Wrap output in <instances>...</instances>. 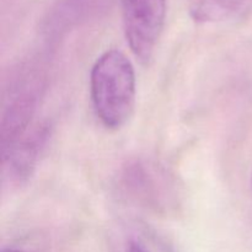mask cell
Returning <instances> with one entry per match:
<instances>
[{
	"mask_svg": "<svg viewBox=\"0 0 252 252\" xmlns=\"http://www.w3.org/2000/svg\"><path fill=\"white\" fill-rule=\"evenodd\" d=\"M90 96L94 111L108 129H120L132 117L137 97L135 71L130 59L110 49L96 59L90 71Z\"/></svg>",
	"mask_w": 252,
	"mask_h": 252,
	"instance_id": "1",
	"label": "cell"
},
{
	"mask_svg": "<svg viewBox=\"0 0 252 252\" xmlns=\"http://www.w3.org/2000/svg\"><path fill=\"white\" fill-rule=\"evenodd\" d=\"M252 0H189V11L199 24L225 21L248 10Z\"/></svg>",
	"mask_w": 252,
	"mask_h": 252,
	"instance_id": "5",
	"label": "cell"
},
{
	"mask_svg": "<svg viewBox=\"0 0 252 252\" xmlns=\"http://www.w3.org/2000/svg\"><path fill=\"white\" fill-rule=\"evenodd\" d=\"M1 252H26L24 250H19V249H12V248H9V249H2Z\"/></svg>",
	"mask_w": 252,
	"mask_h": 252,
	"instance_id": "7",
	"label": "cell"
},
{
	"mask_svg": "<svg viewBox=\"0 0 252 252\" xmlns=\"http://www.w3.org/2000/svg\"><path fill=\"white\" fill-rule=\"evenodd\" d=\"M46 134L43 129L34 130L30 137H20L2 149V164L11 181H24L32 174Z\"/></svg>",
	"mask_w": 252,
	"mask_h": 252,
	"instance_id": "3",
	"label": "cell"
},
{
	"mask_svg": "<svg viewBox=\"0 0 252 252\" xmlns=\"http://www.w3.org/2000/svg\"><path fill=\"white\" fill-rule=\"evenodd\" d=\"M128 191L139 201L158 207L161 204L162 187L166 186L159 171L144 162H133L125 172Z\"/></svg>",
	"mask_w": 252,
	"mask_h": 252,
	"instance_id": "4",
	"label": "cell"
},
{
	"mask_svg": "<svg viewBox=\"0 0 252 252\" xmlns=\"http://www.w3.org/2000/svg\"><path fill=\"white\" fill-rule=\"evenodd\" d=\"M167 0H121L123 31L130 51L143 64L153 58L166 19Z\"/></svg>",
	"mask_w": 252,
	"mask_h": 252,
	"instance_id": "2",
	"label": "cell"
},
{
	"mask_svg": "<svg viewBox=\"0 0 252 252\" xmlns=\"http://www.w3.org/2000/svg\"><path fill=\"white\" fill-rule=\"evenodd\" d=\"M251 189H252V174H251Z\"/></svg>",
	"mask_w": 252,
	"mask_h": 252,
	"instance_id": "8",
	"label": "cell"
},
{
	"mask_svg": "<svg viewBox=\"0 0 252 252\" xmlns=\"http://www.w3.org/2000/svg\"><path fill=\"white\" fill-rule=\"evenodd\" d=\"M125 252H153V251L150 250V248L147 245V243H145L143 239L133 236V238H130L129 240H128L127 245H126Z\"/></svg>",
	"mask_w": 252,
	"mask_h": 252,
	"instance_id": "6",
	"label": "cell"
}]
</instances>
